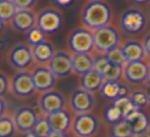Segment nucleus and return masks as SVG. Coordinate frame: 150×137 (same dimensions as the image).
<instances>
[{
  "label": "nucleus",
  "mask_w": 150,
  "mask_h": 137,
  "mask_svg": "<svg viewBox=\"0 0 150 137\" xmlns=\"http://www.w3.org/2000/svg\"><path fill=\"white\" fill-rule=\"evenodd\" d=\"M112 8L105 0H88L80 11L81 25L91 30H96L110 25Z\"/></svg>",
  "instance_id": "nucleus-1"
},
{
  "label": "nucleus",
  "mask_w": 150,
  "mask_h": 137,
  "mask_svg": "<svg viewBox=\"0 0 150 137\" xmlns=\"http://www.w3.org/2000/svg\"><path fill=\"white\" fill-rule=\"evenodd\" d=\"M71 53H91L95 49L94 32L88 28L79 27L72 30L67 39Z\"/></svg>",
  "instance_id": "nucleus-2"
},
{
  "label": "nucleus",
  "mask_w": 150,
  "mask_h": 137,
  "mask_svg": "<svg viewBox=\"0 0 150 137\" xmlns=\"http://www.w3.org/2000/svg\"><path fill=\"white\" fill-rule=\"evenodd\" d=\"M7 62L16 71H28L35 62L32 45L29 43L15 44L7 53Z\"/></svg>",
  "instance_id": "nucleus-3"
},
{
  "label": "nucleus",
  "mask_w": 150,
  "mask_h": 137,
  "mask_svg": "<svg viewBox=\"0 0 150 137\" xmlns=\"http://www.w3.org/2000/svg\"><path fill=\"white\" fill-rule=\"evenodd\" d=\"M95 50L101 54H106L111 49L119 46L120 34L116 28L110 25L94 30Z\"/></svg>",
  "instance_id": "nucleus-4"
},
{
  "label": "nucleus",
  "mask_w": 150,
  "mask_h": 137,
  "mask_svg": "<svg viewBox=\"0 0 150 137\" xmlns=\"http://www.w3.org/2000/svg\"><path fill=\"white\" fill-rule=\"evenodd\" d=\"M119 23L121 29L125 33L135 35L145 29L147 25V15L142 9L132 7L121 13Z\"/></svg>",
  "instance_id": "nucleus-5"
},
{
  "label": "nucleus",
  "mask_w": 150,
  "mask_h": 137,
  "mask_svg": "<svg viewBox=\"0 0 150 137\" xmlns=\"http://www.w3.org/2000/svg\"><path fill=\"white\" fill-rule=\"evenodd\" d=\"M63 24V13L56 7L48 6L37 13L36 27L45 34L56 33Z\"/></svg>",
  "instance_id": "nucleus-6"
},
{
  "label": "nucleus",
  "mask_w": 150,
  "mask_h": 137,
  "mask_svg": "<svg viewBox=\"0 0 150 137\" xmlns=\"http://www.w3.org/2000/svg\"><path fill=\"white\" fill-rule=\"evenodd\" d=\"M100 123L94 114L91 112L76 114L72 122V129L77 137H92L99 130Z\"/></svg>",
  "instance_id": "nucleus-7"
},
{
  "label": "nucleus",
  "mask_w": 150,
  "mask_h": 137,
  "mask_svg": "<svg viewBox=\"0 0 150 137\" xmlns=\"http://www.w3.org/2000/svg\"><path fill=\"white\" fill-rule=\"evenodd\" d=\"M11 93L19 98H28L36 91L32 73L29 71H17L11 78Z\"/></svg>",
  "instance_id": "nucleus-8"
},
{
  "label": "nucleus",
  "mask_w": 150,
  "mask_h": 137,
  "mask_svg": "<svg viewBox=\"0 0 150 137\" xmlns=\"http://www.w3.org/2000/svg\"><path fill=\"white\" fill-rule=\"evenodd\" d=\"M47 66L58 79L68 77L73 73V54L66 50H56Z\"/></svg>",
  "instance_id": "nucleus-9"
},
{
  "label": "nucleus",
  "mask_w": 150,
  "mask_h": 137,
  "mask_svg": "<svg viewBox=\"0 0 150 137\" xmlns=\"http://www.w3.org/2000/svg\"><path fill=\"white\" fill-rule=\"evenodd\" d=\"M96 99L93 92L79 87L72 91L69 97V106L75 114L88 113L95 108Z\"/></svg>",
  "instance_id": "nucleus-10"
},
{
  "label": "nucleus",
  "mask_w": 150,
  "mask_h": 137,
  "mask_svg": "<svg viewBox=\"0 0 150 137\" xmlns=\"http://www.w3.org/2000/svg\"><path fill=\"white\" fill-rule=\"evenodd\" d=\"M39 116L31 106H22L15 113V120L17 130L24 134L32 132L39 121Z\"/></svg>",
  "instance_id": "nucleus-11"
},
{
  "label": "nucleus",
  "mask_w": 150,
  "mask_h": 137,
  "mask_svg": "<svg viewBox=\"0 0 150 137\" xmlns=\"http://www.w3.org/2000/svg\"><path fill=\"white\" fill-rule=\"evenodd\" d=\"M150 73V64H147L143 59L129 62L125 64L123 77L131 84H142L148 80Z\"/></svg>",
  "instance_id": "nucleus-12"
},
{
  "label": "nucleus",
  "mask_w": 150,
  "mask_h": 137,
  "mask_svg": "<svg viewBox=\"0 0 150 137\" xmlns=\"http://www.w3.org/2000/svg\"><path fill=\"white\" fill-rule=\"evenodd\" d=\"M65 106H66L65 96L60 91L54 89L42 92L38 100V106L46 116L50 113L63 110L65 108Z\"/></svg>",
  "instance_id": "nucleus-13"
},
{
  "label": "nucleus",
  "mask_w": 150,
  "mask_h": 137,
  "mask_svg": "<svg viewBox=\"0 0 150 137\" xmlns=\"http://www.w3.org/2000/svg\"><path fill=\"white\" fill-rule=\"evenodd\" d=\"M32 78H33L34 84H35L36 91L45 92L52 89L56 85V82L58 78L54 76L48 66L44 64H38L37 66L33 68Z\"/></svg>",
  "instance_id": "nucleus-14"
},
{
  "label": "nucleus",
  "mask_w": 150,
  "mask_h": 137,
  "mask_svg": "<svg viewBox=\"0 0 150 137\" xmlns=\"http://www.w3.org/2000/svg\"><path fill=\"white\" fill-rule=\"evenodd\" d=\"M37 13L32 9H19L13 20L11 21V26L13 30L18 33H26L36 27Z\"/></svg>",
  "instance_id": "nucleus-15"
},
{
  "label": "nucleus",
  "mask_w": 150,
  "mask_h": 137,
  "mask_svg": "<svg viewBox=\"0 0 150 137\" xmlns=\"http://www.w3.org/2000/svg\"><path fill=\"white\" fill-rule=\"evenodd\" d=\"M100 91L105 99L113 101L121 96H129V87L119 81H104Z\"/></svg>",
  "instance_id": "nucleus-16"
},
{
  "label": "nucleus",
  "mask_w": 150,
  "mask_h": 137,
  "mask_svg": "<svg viewBox=\"0 0 150 137\" xmlns=\"http://www.w3.org/2000/svg\"><path fill=\"white\" fill-rule=\"evenodd\" d=\"M46 119L50 123L52 131L60 133H65L72 124L71 116L67 110H65V108L50 113L46 116Z\"/></svg>",
  "instance_id": "nucleus-17"
},
{
  "label": "nucleus",
  "mask_w": 150,
  "mask_h": 137,
  "mask_svg": "<svg viewBox=\"0 0 150 137\" xmlns=\"http://www.w3.org/2000/svg\"><path fill=\"white\" fill-rule=\"evenodd\" d=\"M32 49H33L35 62H37L38 64H44V66H47L56 52L54 46L52 45V42L47 40H43L40 43L33 45Z\"/></svg>",
  "instance_id": "nucleus-18"
},
{
  "label": "nucleus",
  "mask_w": 150,
  "mask_h": 137,
  "mask_svg": "<svg viewBox=\"0 0 150 137\" xmlns=\"http://www.w3.org/2000/svg\"><path fill=\"white\" fill-rule=\"evenodd\" d=\"M131 124L135 136L145 134L150 128V120L147 115L144 114L140 108L134 110L127 118H125Z\"/></svg>",
  "instance_id": "nucleus-19"
},
{
  "label": "nucleus",
  "mask_w": 150,
  "mask_h": 137,
  "mask_svg": "<svg viewBox=\"0 0 150 137\" xmlns=\"http://www.w3.org/2000/svg\"><path fill=\"white\" fill-rule=\"evenodd\" d=\"M121 49H122L127 62L142 60L144 59V56L146 55L143 43L135 39L127 40V42H125L123 45L121 46Z\"/></svg>",
  "instance_id": "nucleus-20"
},
{
  "label": "nucleus",
  "mask_w": 150,
  "mask_h": 137,
  "mask_svg": "<svg viewBox=\"0 0 150 137\" xmlns=\"http://www.w3.org/2000/svg\"><path fill=\"white\" fill-rule=\"evenodd\" d=\"M104 81L102 74L97 71L96 68H92L91 71L80 76V87L94 93L101 89Z\"/></svg>",
  "instance_id": "nucleus-21"
},
{
  "label": "nucleus",
  "mask_w": 150,
  "mask_h": 137,
  "mask_svg": "<svg viewBox=\"0 0 150 137\" xmlns=\"http://www.w3.org/2000/svg\"><path fill=\"white\" fill-rule=\"evenodd\" d=\"M95 66V57L91 53H73V72L81 76Z\"/></svg>",
  "instance_id": "nucleus-22"
},
{
  "label": "nucleus",
  "mask_w": 150,
  "mask_h": 137,
  "mask_svg": "<svg viewBox=\"0 0 150 137\" xmlns=\"http://www.w3.org/2000/svg\"><path fill=\"white\" fill-rule=\"evenodd\" d=\"M19 8L13 0H0V21L2 23L11 22Z\"/></svg>",
  "instance_id": "nucleus-23"
},
{
  "label": "nucleus",
  "mask_w": 150,
  "mask_h": 137,
  "mask_svg": "<svg viewBox=\"0 0 150 137\" xmlns=\"http://www.w3.org/2000/svg\"><path fill=\"white\" fill-rule=\"evenodd\" d=\"M112 136L113 137H133L135 136L133 133L131 124L127 119H121L120 121L114 123L112 126Z\"/></svg>",
  "instance_id": "nucleus-24"
},
{
  "label": "nucleus",
  "mask_w": 150,
  "mask_h": 137,
  "mask_svg": "<svg viewBox=\"0 0 150 137\" xmlns=\"http://www.w3.org/2000/svg\"><path fill=\"white\" fill-rule=\"evenodd\" d=\"M114 106H116L121 110L123 115V119L127 118L134 110H138L137 106L134 104L133 100L129 96H121L114 100Z\"/></svg>",
  "instance_id": "nucleus-25"
},
{
  "label": "nucleus",
  "mask_w": 150,
  "mask_h": 137,
  "mask_svg": "<svg viewBox=\"0 0 150 137\" xmlns=\"http://www.w3.org/2000/svg\"><path fill=\"white\" fill-rule=\"evenodd\" d=\"M17 130L13 118L1 116L0 118V137H11Z\"/></svg>",
  "instance_id": "nucleus-26"
},
{
  "label": "nucleus",
  "mask_w": 150,
  "mask_h": 137,
  "mask_svg": "<svg viewBox=\"0 0 150 137\" xmlns=\"http://www.w3.org/2000/svg\"><path fill=\"white\" fill-rule=\"evenodd\" d=\"M123 72H125V66L110 62L106 72L103 74V77L105 81H119L123 77Z\"/></svg>",
  "instance_id": "nucleus-27"
},
{
  "label": "nucleus",
  "mask_w": 150,
  "mask_h": 137,
  "mask_svg": "<svg viewBox=\"0 0 150 137\" xmlns=\"http://www.w3.org/2000/svg\"><path fill=\"white\" fill-rule=\"evenodd\" d=\"M129 97L132 98L134 104L140 110L145 108L148 103H150L147 93H146V91H143V90H136L129 95Z\"/></svg>",
  "instance_id": "nucleus-28"
},
{
  "label": "nucleus",
  "mask_w": 150,
  "mask_h": 137,
  "mask_svg": "<svg viewBox=\"0 0 150 137\" xmlns=\"http://www.w3.org/2000/svg\"><path fill=\"white\" fill-rule=\"evenodd\" d=\"M32 132L38 137H48L52 132V128L50 126L47 119H39L38 123L36 124L35 128Z\"/></svg>",
  "instance_id": "nucleus-29"
},
{
  "label": "nucleus",
  "mask_w": 150,
  "mask_h": 137,
  "mask_svg": "<svg viewBox=\"0 0 150 137\" xmlns=\"http://www.w3.org/2000/svg\"><path fill=\"white\" fill-rule=\"evenodd\" d=\"M106 56L111 62H114V64H122V66H125L127 64V60H125V55H123L121 46H117V47L111 49L110 51H108L106 53Z\"/></svg>",
  "instance_id": "nucleus-30"
},
{
  "label": "nucleus",
  "mask_w": 150,
  "mask_h": 137,
  "mask_svg": "<svg viewBox=\"0 0 150 137\" xmlns=\"http://www.w3.org/2000/svg\"><path fill=\"white\" fill-rule=\"evenodd\" d=\"M44 32L40 30L38 27H34L27 33V40L30 45H36V44L42 42L44 39Z\"/></svg>",
  "instance_id": "nucleus-31"
},
{
  "label": "nucleus",
  "mask_w": 150,
  "mask_h": 137,
  "mask_svg": "<svg viewBox=\"0 0 150 137\" xmlns=\"http://www.w3.org/2000/svg\"><path fill=\"white\" fill-rule=\"evenodd\" d=\"M121 119H123V115H122V113H121V110H119L116 106H114V104H113L112 106H110V108L107 110V112H106V120L108 121V122L114 124V123L120 121Z\"/></svg>",
  "instance_id": "nucleus-32"
},
{
  "label": "nucleus",
  "mask_w": 150,
  "mask_h": 137,
  "mask_svg": "<svg viewBox=\"0 0 150 137\" xmlns=\"http://www.w3.org/2000/svg\"><path fill=\"white\" fill-rule=\"evenodd\" d=\"M11 90V80L3 72L0 73V96L4 97Z\"/></svg>",
  "instance_id": "nucleus-33"
},
{
  "label": "nucleus",
  "mask_w": 150,
  "mask_h": 137,
  "mask_svg": "<svg viewBox=\"0 0 150 137\" xmlns=\"http://www.w3.org/2000/svg\"><path fill=\"white\" fill-rule=\"evenodd\" d=\"M110 62H111L108 59V57L106 56V54H102V56H100L99 58L95 59V66H94V68H96L97 71L100 72V73L103 75V74L106 72L107 68H108Z\"/></svg>",
  "instance_id": "nucleus-34"
},
{
  "label": "nucleus",
  "mask_w": 150,
  "mask_h": 137,
  "mask_svg": "<svg viewBox=\"0 0 150 137\" xmlns=\"http://www.w3.org/2000/svg\"><path fill=\"white\" fill-rule=\"evenodd\" d=\"M19 9H32L35 6L37 0H13Z\"/></svg>",
  "instance_id": "nucleus-35"
},
{
  "label": "nucleus",
  "mask_w": 150,
  "mask_h": 137,
  "mask_svg": "<svg viewBox=\"0 0 150 137\" xmlns=\"http://www.w3.org/2000/svg\"><path fill=\"white\" fill-rule=\"evenodd\" d=\"M142 43H143L144 49H145V52H146V55L150 56V32L145 36V37H144Z\"/></svg>",
  "instance_id": "nucleus-36"
},
{
  "label": "nucleus",
  "mask_w": 150,
  "mask_h": 137,
  "mask_svg": "<svg viewBox=\"0 0 150 137\" xmlns=\"http://www.w3.org/2000/svg\"><path fill=\"white\" fill-rule=\"evenodd\" d=\"M6 101H5L4 97L3 96H0V115L1 116H4L5 110H6Z\"/></svg>",
  "instance_id": "nucleus-37"
},
{
  "label": "nucleus",
  "mask_w": 150,
  "mask_h": 137,
  "mask_svg": "<svg viewBox=\"0 0 150 137\" xmlns=\"http://www.w3.org/2000/svg\"><path fill=\"white\" fill-rule=\"evenodd\" d=\"M56 1L59 5H61V6H66V5L70 4L73 0H56Z\"/></svg>",
  "instance_id": "nucleus-38"
},
{
  "label": "nucleus",
  "mask_w": 150,
  "mask_h": 137,
  "mask_svg": "<svg viewBox=\"0 0 150 137\" xmlns=\"http://www.w3.org/2000/svg\"><path fill=\"white\" fill-rule=\"evenodd\" d=\"M48 137H65L64 133H60V132H56V131H52Z\"/></svg>",
  "instance_id": "nucleus-39"
},
{
  "label": "nucleus",
  "mask_w": 150,
  "mask_h": 137,
  "mask_svg": "<svg viewBox=\"0 0 150 137\" xmlns=\"http://www.w3.org/2000/svg\"><path fill=\"white\" fill-rule=\"evenodd\" d=\"M146 93L148 95V98H149V101H150V82L147 81V86H146Z\"/></svg>",
  "instance_id": "nucleus-40"
},
{
  "label": "nucleus",
  "mask_w": 150,
  "mask_h": 137,
  "mask_svg": "<svg viewBox=\"0 0 150 137\" xmlns=\"http://www.w3.org/2000/svg\"><path fill=\"white\" fill-rule=\"evenodd\" d=\"M27 137H38V136H36V135L34 134L33 132H30V133H28V136Z\"/></svg>",
  "instance_id": "nucleus-41"
},
{
  "label": "nucleus",
  "mask_w": 150,
  "mask_h": 137,
  "mask_svg": "<svg viewBox=\"0 0 150 137\" xmlns=\"http://www.w3.org/2000/svg\"><path fill=\"white\" fill-rule=\"evenodd\" d=\"M134 1H136V2H140V3H142V2H146L147 0H134Z\"/></svg>",
  "instance_id": "nucleus-42"
},
{
  "label": "nucleus",
  "mask_w": 150,
  "mask_h": 137,
  "mask_svg": "<svg viewBox=\"0 0 150 137\" xmlns=\"http://www.w3.org/2000/svg\"><path fill=\"white\" fill-rule=\"evenodd\" d=\"M136 137H149V136H146L145 134H142V135H137Z\"/></svg>",
  "instance_id": "nucleus-43"
},
{
  "label": "nucleus",
  "mask_w": 150,
  "mask_h": 137,
  "mask_svg": "<svg viewBox=\"0 0 150 137\" xmlns=\"http://www.w3.org/2000/svg\"><path fill=\"white\" fill-rule=\"evenodd\" d=\"M147 81L150 82V73H149V76H148V80H147Z\"/></svg>",
  "instance_id": "nucleus-44"
},
{
  "label": "nucleus",
  "mask_w": 150,
  "mask_h": 137,
  "mask_svg": "<svg viewBox=\"0 0 150 137\" xmlns=\"http://www.w3.org/2000/svg\"><path fill=\"white\" fill-rule=\"evenodd\" d=\"M149 131H150V128H149Z\"/></svg>",
  "instance_id": "nucleus-45"
}]
</instances>
